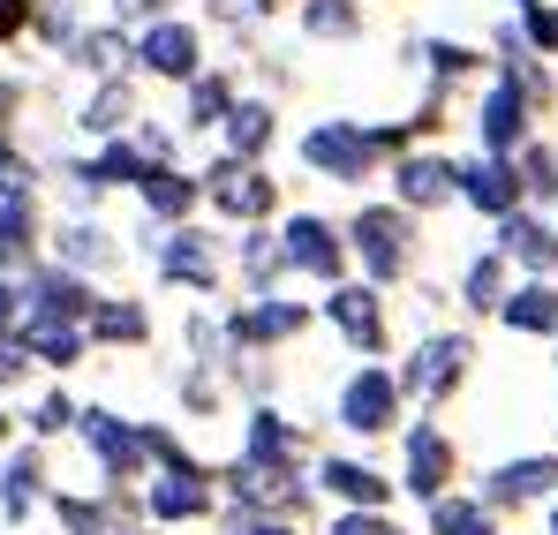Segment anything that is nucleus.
Here are the masks:
<instances>
[{
    "label": "nucleus",
    "mask_w": 558,
    "mask_h": 535,
    "mask_svg": "<svg viewBox=\"0 0 558 535\" xmlns=\"http://www.w3.org/2000/svg\"><path fill=\"white\" fill-rule=\"evenodd\" d=\"M144 53H151V69H167V76H182L189 61H196V38H189V31H159V38H151Z\"/></svg>",
    "instance_id": "nucleus-1"
},
{
    "label": "nucleus",
    "mask_w": 558,
    "mask_h": 535,
    "mask_svg": "<svg viewBox=\"0 0 558 535\" xmlns=\"http://www.w3.org/2000/svg\"><path fill=\"white\" fill-rule=\"evenodd\" d=\"M15 15H23V0H0V38L15 31Z\"/></svg>",
    "instance_id": "nucleus-2"
},
{
    "label": "nucleus",
    "mask_w": 558,
    "mask_h": 535,
    "mask_svg": "<svg viewBox=\"0 0 558 535\" xmlns=\"http://www.w3.org/2000/svg\"><path fill=\"white\" fill-rule=\"evenodd\" d=\"M136 8H151V0H136Z\"/></svg>",
    "instance_id": "nucleus-3"
}]
</instances>
